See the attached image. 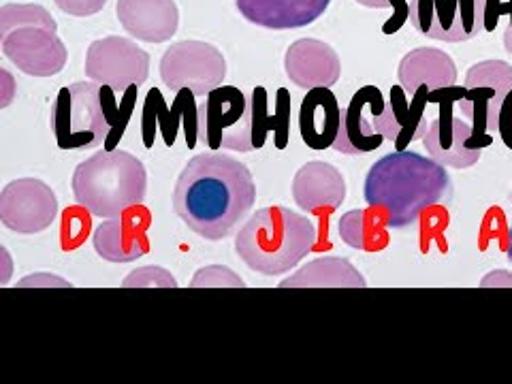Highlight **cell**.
<instances>
[{"mask_svg":"<svg viewBox=\"0 0 512 384\" xmlns=\"http://www.w3.org/2000/svg\"><path fill=\"white\" fill-rule=\"evenodd\" d=\"M410 22L429 39L470 41L485 30V0H410Z\"/></svg>","mask_w":512,"mask_h":384,"instance_id":"obj_11","label":"cell"},{"mask_svg":"<svg viewBox=\"0 0 512 384\" xmlns=\"http://www.w3.org/2000/svg\"><path fill=\"white\" fill-rule=\"evenodd\" d=\"M423 227H421V239H423V252H427L429 248V239H436L438 246L442 252L448 250L446 242H444V231L448 227V212L440 205L429 207L423 214Z\"/></svg>","mask_w":512,"mask_h":384,"instance_id":"obj_29","label":"cell"},{"mask_svg":"<svg viewBox=\"0 0 512 384\" xmlns=\"http://www.w3.org/2000/svg\"><path fill=\"white\" fill-rule=\"evenodd\" d=\"M92 233V212L84 205H71L62 212L60 220V248L64 252H73L86 244Z\"/></svg>","mask_w":512,"mask_h":384,"instance_id":"obj_27","label":"cell"},{"mask_svg":"<svg viewBox=\"0 0 512 384\" xmlns=\"http://www.w3.org/2000/svg\"><path fill=\"white\" fill-rule=\"evenodd\" d=\"M367 282L361 271L346 259L329 256L308 263L291 278L280 282V288H363Z\"/></svg>","mask_w":512,"mask_h":384,"instance_id":"obj_24","label":"cell"},{"mask_svg":"<svg viewBox=\"0 0 512 384\" xmlns=\"http://www.w3.org/2000/svg\"><path fill=\"white\" fill-rule=\"evenodd\" d=\"M466 86L429 90L427 103L438 105V118L429 122V131L423 137L427 154L444 167L468 169L480 160V150H470L468 139L472 137V124L455 118L453 109L463 99Z\"/></svg>","mask_w":512,"mask_h":384,"instance_id":"obj_9","label":"cell"},{"mask_svg":"<svg viewBox=\"0 0 512 384\" xmlns=\"http://www.w3.org/2000/svg\"><path fill=\"white\" fill-rule=\"evenodd\" d=\"M451 197V178L438 160L416 152H391L365 178V201L387 214L389 227L406 229L429 207Z\"/></svg>","mask_w":512,"mask_h":384,"instance_id":"obj_2","label":"cell"},{"mask_svg":"<svg viewBox=\"0 0 512 384\" xmlns=\"http://www.w3.org/2000/svg\"><path fill=\"white\" fill-rule=\"evenodd\" d=\"M504 47H506L508 54H512V30H508V28L504 32Z\"/></svg>","mask_w":512,"mask_h":384,"instance_id":"obj_39","label":"cell"},{"mask_svg":"<svg viewBox=\"0 0 512 384\" xmlns=\"http://www.w3.org/2000/svg\"><path fill=\"white\" fill-rule=\"evenodd\" d=\"M331 0H235L237 11L250 24L269 30H291L314 24Z\"/></svg>","mask_w":512,"mask_h":384,"instance_id":"obj_20","label":"cell"},{"mask_svg":"<svg viewBox=\"0 0 512 384\" xmlns=\"http://www.w3.org/2000/svg\"><path fill=\"white\" fill-rule=\"evenodd\" d=\"M152 227V214L148 207L135 205L120 216L105 218L94 231L92 244L103 261L133 263L150 252L148 229Z\"/></svg>","mask_w":512,"mask_h":384,"instance_id":"obj_15","label":"cell"},{"mask_svg":"<svg viewBox=\"0 0 512 384\" xmlns=\"http://www.w3.org/2000/svg\"><path fill=\"white\" fill-rule=\"evenodd\" d=\"M192 288H199V286H244V280L237 278L229 267H205L199 269L195 280L190 282Z\"/></svg>","mask_w":512,"mask_h":384,"instance_id":"obj_32","label":"cell"},{"mask_svg":"<svg viewBox=\"0 0 512 384\" xmlns=\"http://www.w3.org/2000/svg\"><path fill=\"white\" fill-rule=\"evenodd\" d=\"M52 131L60 150H92L109 137V124L101 109V86L77 82L64 86L52 107Z\"/></svg>","mask_w":512,"mask_h":384,"instance_id":"obj_6","label":"cell"},{"mask_svg":"<svg viewBox=\"0 0 512 384\" xmlns=\"http://www.w3.org/2000/svg\"><path fill=\"white\" fill-rule=\"evenodd\" d=\"M54 3L60 11L73 15V18H90L107 5V0H54Z\"/></svg>","mask_w":512,"mask_h":384,"instance_id":"obj_33","label":"cell"},{"mask_svg":"<svg viewBox=\"0 0 512 384\" xmlns=\"http://www.w3.org/2000/svg\"><path fill=\"white\" fill-rule=\"evenodd\" d=\"M284 71L297 88H331L338 84L342 64L338 52L325 41L299 39L286 50Z\"/></svg>","mask_w":512,"mask_h":384,"instance_id":"obj_17","label":"cell"},{"mask_svg":"<svg viewBox=\"0 0 512 384\" xmlns=\"http://www.w3.org/2000/svg\"><path fill=\"white\" fill-rule=\"evenodd\" d=\"M429 88L421 86L412 94L408 103V94L402 86H391V101L384 107L380 116H372L374 131L384 139L395 143V152H404L412 141H423L429 131V122L425 120Z\"/></svg>","mask_w":512,"mask_h":384,"instance_id":"obj_16","label":"cell"},{"mask_svg":"<svg viewBox=\"0 0 512 384\" xmlns=\"http://www.w3.org/2000/svg\"><path fill=\"white\" fill-rule=\"evenodd\" d=\"M389 5L393 7V18L382 26V32L384 35H395V32L408 22L410 5H408V0H389Z\"/></svg>","mask_w":512,"mask_h":384,"instance_id":"obj_35","label":"cell"},{"mask_svg":"<svg viewBox=\"0 0 512 384\" xmlns=\"http://www.w3.org/2000/svg\"><path fill=\"white\" fill-rule=\"evenodd\" d=\"M269 94L267 88L256 86L250 96V109H252V148L261 150L267 141V133L274 128V116L267 111Z\"/></svg>","mask_w":512,"mask_h":384,"instance_id":"obj_28","label":"cell"},{"mask_svg":"<svg viewBox=\"0 0 512 384\" xmlns=\"http://www.w3.org/2000/svg\"><path fill=\"white\" fill-rule=\"evenodd\" d=\"M318 233L308 216L280 205L256 212L235 237V252L252 271L280 276L314 252Z\"/></svg>","mask_w":512,"mask_h":384,"instance_id":"obj_3","label":"cell"},{"mask_svg":"<svg viewBox=\"0 0 512 384\" xmlns=\"http://www.w3.org/2000/svg\"><path fill=\"white\" fill-rule=\"evenodd\" d=\"M342 109L331 88H312L299 109V133L312 150H329L340 133Z\"/></svg>","mask_w":512,"mask_h":384,"instance_id":"obj_21","label":"cell"},{"mask_svg":"<svg viewBox=\"0 0 512 384\" xmlns=\"http://www.w3.org/2000/svg\"><path fill=\"white\" fill-rule=\"evenodd\" d=\"M483 286H512V276L504 269L491 271V274L483 280Z\"/></svg>","mask_w":512,"mask_h":384,"instance_id":"obj_37","label":"cell"},{"mask_svg":"<svg viewBox=\"0 0 512 384\" xmlns=\"http://www.w3.org/2000/svg\"><path fill=\"white\" fill-rule=\"evenodd\" d=\"M122 286L131 288V286H141V288H150V286H178L175 278L169 274L167 269L160 267H141L128 274V278L122 282Z\"/></svg>","mask_w":512,"mask_h":384,"instance_id":"obj_31","label":"cell"},{"mask_svg":"<svg viewBox=\"0 0 512 384\" xmlns=\"http://www.w3.org/2000/svg\"><path fill=\"white\" fill-rule=\"evenodd\" d=\"M387 227V214L372 205L344 214L338 224L344 244L363 252H380L389 246Z\"/></svg>","mask_w":512,"mask_h":384,"instance_id":"obj_25","label":"cell"},{"mask_svg":"<svg viewBox=\"0 0 512 384\" xmlns=\"http://www.w3.org/2000/svg\"><path fill=\"white\" fill-rule=\"evenodd\" d=\"M506 254H508V259H510V263H512V229L508 231V244H506V250H504Z\"/></svg>","mask_w":512,"mask_h":384,"instance_id":"obj_40","label":"cell"},{"mask_svg":"<svg viewBox=\"0 0 512 384\" xmlns=\"http://www.w3.org/2000/svg\"><path fill=\"white\" fill-rule=\"evenodd\" d=\"M271 131L276 137V148L284 150L288 146V135H291V92L286 88L276 92V116Z\"/></svg>","mask_w":512,"mask_h":384,"instance_id":"obj_30","label":"cell"},{"mask_svg":"<svg viewBox=\"0 0 512 384\" xmlns=\"http://www.w3.org/2000/svg\"><path fill=\"white\" fill-rule=\"evenodd\" d=\"M357 3L363 5V7H370V9H387V7H391L389 0H357Z\"/></svg>","mask_w":512,"mask_h":384,"instance_id":"obj_38","label":"cell"},{"mask_svg":"<svg viewBox=\"0 0 512 384\" xmlns=\"http://www.w3.org/2000/svg\"><path fill=\"white\" fill-rule=\"evenodd\" d=\"M197 96L192 90L182 88L175 92V99L171 107L167 105L163 92L158 88H152L143 101V114H141V135H143V146L148 150L154 146L156 128H160V135H163L165 143L171 148L178 137V128L184 124L186 133V146L192 150L199 143V105Z\"/></svg>","mask_w":512,"mask_h":384,"instance_id":"obj_14","label":"cell"},{"mask_svg":"<svg viewBox=\"0 0 512 384\" xmlns=\"http://www.w3.org/2000/svg\"><path fill=\"white\" fill-rule=\"evenodd\" d=\"M160 77L173 92L188 88L195 96H207L222 86L227 77V60L210 43L180 41L160 58Z\"/></svg>","mask_w":512,"mask_h":384,"instance_id":"obj_10","label":"cell"},{"mask_svg":"<svg viewBox=\"0 0 512 384\" xmlns=\"http://www.w3.org/2000/svg\"><path fill=\"white\" fill-rule=\"evenodd\" d=\"M502 15H510L508 30H512V0H485V32H493Z\"/></svg>","mask_w":512,"mask_h":384,"instance_id":"obj_34","label":"cell"},{"mask_svg":"<svg viewBox=\"0 0 512 384\" xmlns=\"http://www.w3.org/2000/svg\"><path fill=\"white\" fill-rule=\"evenodd\" d=\"M199 141L212 152L252 148V109L248 96L235 86H220L199 105Z\"/></svg>","mask_w":512,"mask_h":384,"instance_id":"obj_8","label":"cell"},{"mask_svg":"<svg viewBox=\"0 0 512 384\" xmlns=\"http://www.w3.org/2000/svg\"><path fill=\"white\" fill-rule=\"evenodd\" d=\"M399 86L412 96L421 86L429 90L451 88L457 82V67L453 58L436 47H416L399 62Z\"/></svg>","mask_w":512,"mask_h":384,"instance_id":"obj_22","label":"cell"},{"mask_svg":"<svg viewBox=\"0 0 512 384\" xmlns=\"http://www.w3.org/2000/svg\"><path fill=\"white\" fill-rule=\"evenodd\" d=\"M498 133L504 141V146L512 150V90L506 94V99L500 107L498 116Z\"/></svg>","mask_w":512,"mask_h":384,"instance_id":"obj_36","label":"cell"},{"mask_svg":"<svg viewBox=\"0 0 512 384\" xmlns=\"http://www.w3.org/2000/svg\"><path fill=\"white\" fill-rule=\"evenodd\" d=\"M84 73L90 82L111 86L116 94L141 86L150 75V54L124 37H105L88 47Z\"/></svg>","mask_w":512,"mask_h":384,"instance_id":"obj_12","label":"cell"},{"mask_svg":"<svg viewBox=\"0 0 512 384\" xmlns=\"http://www.w3.org/2000/svg\"><path fill=\"white\" fill-rule=\"evenodd\" d=\"M137 94H139V86L135 84L122 92V101L118 103L114 88L101 86V109H103V116L109 124V137L103 143L105 152L118 150V143L122 141V137L126 133V126L133 118Z\"/></svg>","mask_w":512,"mask_h":384,"instance_id":"obj_26","label":"cell"},{"mask_svg":"<svg viewBox=\"0 0 512 384\" xmlns=\"http://www.w3.org/2000/svg\"><path fill=\"white\" fill-rule=\"evenodd\" d=\"M512 90V67L504 60H483L470 67L466 92L457 103L461 114L472 124L470 150H483L493 143L489 133L498 131L500 107Z\"/></svg>","mask_w":512,"mask_h":384,"instance_id":"obj_7","label":"cell"},{"mask_svg":"<svg viewBox=\"0 0 512 384\" xmlns=\"http://www.w3.org/2000/svg\"><path fill=\"white\" fill-rule=\"evenodd\" d=\"M58 216L56 192L37 178L9 182L0 192V222L9 231L32 235L52 227Z\"/></svg>","mask_w":512,"mask_h":384,"instance_id":"obj_13","label":"cell"},{"mask_svg":"<svg viewBox=\"0 0 512 384\" xmlns=\"http://www.w3.org/2000/svg\"><path fill=\"white\" fill-rule=\"evenodd\" d=\"M382 92L376 86H363L355 92L346 109H342V122L338 139L333 143V150L346 156L370 154L382 146L384 137L374 131V124L363 118V107L378 99Z\"/></svg>","mask_w":512,"mask_h":384,"instance_id":"obj_23","label":"cell"},{"mask_svg":"<svg viewBox=\"0 0 512 384\" xmlns=\"http://www.w3.org/2000/svg\"><path fill=\"white\" fill-rule=\"evenodd\" d=\"M256 201L250 169L237 158L207 152L188 160L173 190V210L190 231L220 242Z\"/></svg>","mask_w":512,"mask_h":384,"instance_id":"obj_1","label":"cell"},{"mask_svg":"<svg viewBox=\"0 0 512 384\" xmlns=\"http://www.w3.org/2000/svg\"><path fill=\"white\" fill-rule=\"evenodd\" d=\"M116 15L128 35L146 43L169 41L180 24L175 0H118Z\"/></svg>","mask_w":512,"mask_h":384,"instance_id":"obj_19","label":"cell"},{"mask_svg":"<svg viewBox=\"0 0 512 384\" xmlns=\"http://www.w3.org/2000/svg\"><path fill=\"white\" fill-rule=\"evenodd\" d=\"M58 24L39 5H5L0 9L3 54L32 77L58 75L69 52L56 35Z\"/></svg>","mask_w":512,"mask_h":384,"instance_id":"obj_5","label":"cell"},{"mask_svg":"<svg viewBox=\"0 0 512 384\" xmlns=\"http://www.w3.org/2000/svg\"><path fill=\"white\" fill-rule=\"evenodd\" d=\"M510 199H512V195H510Z\"/></svg>","mask_w":512,"mask_h":384,"instance_id":"obj_41","label":"cell"},{"mask_svg":"<svg viewBox=\"0 0 512 384\" xmlns=\"http://www.w3.org/2000/svg\"><path fill=\"white\" fill-rule=\"evenodd\" d=\"M293 199L303 212L327 218L346 199L344 175L323 160H312L295 173Z\"/></svg>","mask_w":512,"mask_h":384,"instance_id":"obj_18","label":"cell"},{"mask_svg":"<svg viewBox=\"0 0 512 384\" xmlns=\"http://www.w3.org/2000/svg\"><path fill=\"white\" fill-rule=\"evenodd\" d=\"M146 192V165L126 150H103L79 163L73 173L75 203L99 218H114L135 205H143Z\"/></svg>","mask_w":512,"mask_h":384,"instance_id":"obj_4","label":"cell"}]
</instances>
